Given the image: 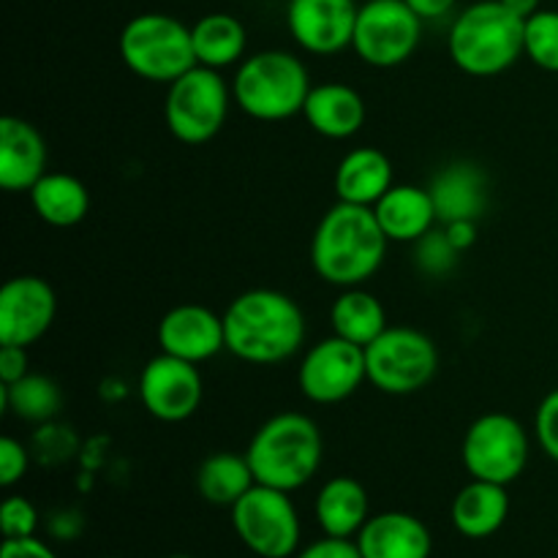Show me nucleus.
Instances as JSON below:
<instances>
[{"label": "nucleus", "mask_w": 558, "mask_h": 558, "mask_svg": "<svg viewBox=\"0 0 558 558\" xmlns=\"http://www.w3.org/2000/svg\"><path fill=\"white\" fill-rule=\"evenodd\" d=\"M526 58L537 69L558 74V11L539 9L526 20Z\"/></svg>", "instance_id": "obj_30"}, {"label": "nucleus", "mask_w": 558, "mask_h": 558, "mask_svg": "<svg viewBox=\"0 0 558 558\" xmlns=\"http://www.w3.org/2000/svg\"><path fill=\"white\" fill-rule=\"evenodd\" d=\"M534 439L545 456L558 463V387L539 401L534 414Z\"/></svg>", "instance_id": "obj_33"}, {"label": "nucleus", "mask_w": 558, "mask_h": 558, "mask_svg": "<svg viewBox=\"0 0 558 558\" xmlns=\"http://www.w3.org/2000/svg\"><path fill=\"white\" fill-rule=\"evenodd\" d=\"M191 41H194L196 63L207 69H229L245 60V47H248V33L245 25L232 14H205L191 25Z\"/></svg>", "instance_id": "obj_26"}, {"label": "nucleus", "mask_w": 558, "mask_h": 558, "mask_svg": "<svg viewBox=\"0 0 558 558\" xmlns=\"http://www.w3.org/2000/svg\"><path fill=\"white\" fill-rule=\"evenodd\" d=\"M232 529L240 543L259 558H294L303 539L298 507L287 490L256 483L232 507Z\"/></svg>", "instance_id": "obj_10"}, {"label": "nucleus", "mask_w": 558, "mask_h": 558, "mask_svg": "<svg viewBox=\"0 0 558 558\" xmlns=\"http://www.w3.org/2000/svg\"><path fill=\"white\" fill-rule=\"evenodd\" d=\"M27 469H31V456H27L25 445L11 436L0 439V485L11 488L20 480H25Z\"/></svg>", "instance_id": "obj_34"}, {"label": "nucleus", "mask_w": 558, "mask_h": 558, "mask_svg": "<svg viewBox=\"0 0 558 558\" xmlns=\"http://www.w3.org/2000/svg\"><path fill=\"white\" fill-rule=\"evenodd\" d=\"M47 140L27 120L5 114L0 120V185L9 194L31 191L47 174Z\"/></svg>", "instance_id": "obj_17"}, {"label": "nucleus", "mask_w": 558, "mask_h": 558, "mask_svg": "<svg viewBox=\"0 0 558 558\" xmlns=\"http://www.w3.org/2000/svg\"><path fill=\"white\" fill-rule=\"evenodd\" d=\"M458 259H461V251L450 243L445 229H430L425 238H420L414 243V262H417V267L425 276H450L456 270Z\"/></svg>", "instance_id": "obj_31"}, {"label": "nucleus", "mask_w": 558, "mask_h": 558, "mask_svg": "<svg viewBox=\"0 0 558 558\" xmlns=\"http://www.w3.org/2000/svg\"><path fill=\"white\" fill-rule=\"evenodd\" d=\"M423 20L407 0H368L360 5L352 49L371 69L403 65L420 47Z\"/></svg>", "instance_id": "obj_11"}, {"label": "nucleus", "mask_w": 558, "mask_h": 558, "mask_svg": "<svg viewBox=\"0 0 558 558\" xmlns=\"http://www.w3.org/2000/svg\"><path fill=\"white\" fill-rule=\"evenodd\" d=\"M308 65L283 49H265L240 63L232 82L234 104H240L248 118L262 123H281V120L303 114L311 93Z\"/></svg>", "instance_id": "obj_5"}, {"label": "nucleus", "mask_w": 558, "mask_h": 558, "mask_svg": "<svg viewBox=\"0 0 558 558\" xmlns=\"http://www.w3.org/2000/svg\"><path fill=\"white\" fill-rule=\"evenodd\" d=\"M428 189L436 202L439 223L480 221L488 205V178L477 163H450L434 174Z\"/></svg>", "instance_id": "obj_21"}, {"label": "nucleus", "mask_w": 558, "mask_h": 558, "mask_svg": "<svg viewBox=\"0 0 558 558\" xmlns=\"http://www.w3.org/2000/svg\"><path fill=\"white\" fill-rule=\"evenodd\" d=\"M227 352L248 365H278L303 349L305 314L278 289H248L223 311Z\"/></svg>", "instance_id": "obj_1"}, {"label": "nucleus", "mask_w": 558, "mask_h": 558, "mask_svg": "<svg viewBox=\"0 0 558 558\" xmlns=\"http://www.w3.org/2000/svg\"><path fill=\"white\" fill-rule=\"evenodd\" d=\"M501 3H505L512 14L521 16V20H529V16H534L543 9V5H539L543 0H501Z\"/></svg>", "instance_id": "obj_40"}, {"label": "nucleus", "mask_w": 558, "mask_h": 558, "mask_svg": "<svg viewBox=\"0 0 558 558\" xmlns=\"http://www.w3.org/2000/svg\"><path fill=\"white\" fill-rule=\"evenodd\" d=\"M376 221L390 243H417L420 238L436 229L439 213L430 189L420 185H392L374 205Z\"/></svg>", "instance_id": "obj_19"}, {"label": "nucleus", "mask_w": 558, "mask_h": 558, "mask_svg": "<svg viewBox=\"0 0 558 558\" xmlns=\"http://www.w3.org/2000/svg\"><path fill=\"white\" fill-rule=\"evenodd\" d=\"M314 515L327 537L354 539L371 518V496L354 477H332L319 488Z\"/></svg>", "instance_id": "obj_24"}, {"label": "nucleus", "mask_w": 558, "mask_h": 558, "mask_svg": "<svg viewBox=\"0 0 558 558\" xmlns=\"http://www.w3.org/2000/svg\"><path fill=\"white\" fill-rule=\"evenodd\" d=\"M396 185L390 156L379 147H354L336 169L338 202L374 207Z\"/></svg>", "instance_id": "obj_22"}, {"label": "nucleus", "mask_w": 558, "mask_h": 558, "mask_svg": "<svg viewBox=\"0 0 558 558\" xmlns=\"http://www.w3.org/2000/svg\"><path fill=\"white\" fill-rule=\"evenodd\" d=\"M245 458L254 469L256 483L294 494L319 472L325 439L308 414L281 412L256 428Z\"/></svg>", "instance_id": "obj_3"}, {"label": "nucleus", "mask_w": 558, "mask_h": 558, "mask_svg": "<svg viewBox=\"0 0 558 558\" xmlns=\"http://www.w3.org/2000/svg\"><path fill=\"white\" fill-rule=\"evenodd\" d=\"M441 229L447 232L450 243L456 245L458 251H466L477 243V221H452V223H441Z\"/></svg>", "instance_id": "obj_38"}, {"label": "nucleus", "mask_w": 558, "mask_h": 558, "mask_svg": "<svg viewBox=\"0 0 558 558\" xmlns=\"http://www.w3.org/2000/svg\"><path fill=\"white\" fill-rule=\"evenodd\" d=\"M365 368L371 387L385 396H414L434 381L439 371V349L423 330L387 327L371 347H365Z\"/></svg>", "instance_id": "obj_8"}, {"label": "nucleus", "mask_w": 558, "mask_h": 558, "mask_svg": "<svg viewBox=\"0 0 558 558\" xmlns=\"http://www.w3.org/2000/svg\"><path fill=\"white\" fill-rule=\"evenodd\" d=\"M256 485L248 458L238 452H213L196 469V490L213 507L232 510Z\"/></svg>", "instance_id": "obj_28"}, {"label": "nucleus", "mask_w": 558, "mask_h": 558, "mask_svg": "<svg viewBox=\"0 0 558 558\" xmlns=\"http://www.w3.org/2000/svg\"><path fill=\"white\" fill-rule=\"evenodd\" d=\"M368 381V368H365V349L347 338H322L319 343L308 349L300 360L298 387L311 403L319 407H332Z\"/></svg>", "instance_id": "obj_12"}, {"label": "nucleus", "mask_w": 558, "mask_h": 558, "mask_svg": "<svg viewBox=\"0 0 558 558\" xmlns=\"http://www.w3.org/2000/svg\"><path fill=\"white\" fill-rule=\"evenodd\" d=\"M167 558H194V556H183V554H178V556H167Z\"/></svg>", "instance_id": "obj_41"}, {"label": "nucleus", "mask_w": 558, "mask_h": 558, "mask_svg": "<svg viewBox=\"0 0 558 558\" xmlns=\"http://www.w3.org/2000/svg\"><path fill=\"white\" fill-rule=\"evenodd\" d=\"M158 347L172 357L189 360L202 365L227 349V332H223V314L207 305L183 303L169 308L158 322Z\"/></svg>", "instance_id": "obj_16"}, {"label": "nucleus", "mask_w": 558, "mask_h": 558, "mask_svg": "<svg viewBox=\"0 0 558 558\" xmlns=\"http://www.w3.org/2000/svg\"><path fill=\"white\" fill-rule=\"evenodd\" d=\"M0 558H58V554L38 537H20L3 539Z\"/></svg>", "instance_id": "obj_37"}, {"label": "nucleus", "mask_w": 558, "mask_h": 558, "mask_svg": "<svg viewBox=\"0 0 558 558\" xmlns=\"http://www.w3.org/2000/svg\"><path fill=\"white\" fill-rule=\"evenodd\" d=\"M205 398L199 365L161 352L145 363L140 374V401L158 423H185Z\"/></svg>", "instance_id": "obj_13"}, {"label": "nucleus", "mask_w": 558, "mask_h": 558, "mask_svg": "<svg viewBox=\"0 0 558 558\" xmlns=\"http://www.w3.org/2000/svg\"><path fill=\"white\" fill-rule=\"evenodd\" d=\"M31 207L44 223L69 229L85 221L90 210V191L80 178L65 172H47L31 191Z\"/></svg>", "instance_id": "obj_25"}, {"label": "nucleus", "mask_w": 558, "mask_h": 558, "mask_svg": "<svg viewBox=\"0 0 558 558\" xmlns=\"http://www.w3.org/2000/svg\"><path fill=\"white\" fill-rule=\"evenodd\" d=\"M354 539L363 558H430L434 554L430 529L417 515L401 510L371 515Z\"/></svg>", "instance_id": "obj_18"}, {"label": "nucleus", "mask_w": 558, "mask_h": 558, "mask_svg": "<svg viewBox=\"0 0 558 558\" xmlns=\"http://www.w3.org/2000/svg\"><path fill=\"white\" fill-rule=\"evenodd\" d=\"M118 49L125 69L147 82L172 85L178 76L199 65L191 27L169 14H140L125 22Z\"/></svg>", "instance_id": "obj_6"}, {"label": "nucleus", "mask_w": 558, "mask_h": 558, "mask_svg": "<svg viewBox=\"0 0 558 558\" xmlns=\"http://www.w3.org/2000/svg\"><path fill=\"white\" fill-rule=\"evenodd\" d=\"M387 245L374 207L336 202L314 229L311 267L330 287H363L379 272Z\"/></svg>", "instance_id": "obj_2"}, {"label": "nucleus", "mask_w": 558, "mask_h": 558, "mask_svg": "<svg viewBox=\"0 0 558 558\" xmlns=\"http://www.w3.org/2000/svg\"><path fill=\"white\" fill-rule=\"evenodd\" d=\"M450 60L469 76H499L526 54V20L501 0H480L456 16L447 36Z\"/></svg>", "instance_id": "obj_4"}, {"label": "nucleus", "mask_w": 558, "mask_h": 558, "mask_svg": "<svg viewBox=\"0 0 558 558\" xmlns=\"http://www.w3.org/2000/svg\"><path fill=\"white\" fill-rule=\"evenodd\" d=\"M332 336L347 338L357 347H371L387 330V311L376 294L363 287L341 289L330 308Z\"/></svg>", "instance_id": "obj_27"}, {"label": "nucleus", "mask_w": 558, "mask_h": 558, "mask_svg": "<svg viewBox=\"0 0 558 558\" xmlns=\"http://www.w3.org/2000/svg\"><path fill=\"white\" fill-rule=\"evenodd\" d=\"M232 101V85H227L221 71L194 65L167 87L163 123L183 145H205L221 134Z\"/></svg>", "instance_id": "obj_7"}, {"label": "nucleus", "mask_w": 558, "mask_h": 558, "mask_svg": "<svg viewBox=\"0 0 558 558\" xmlns=\"http://www.w3.org/2000/svg\"><path fill=\"white\" fill-rule=\"evenodd\" d=\"M58 298L41 276H14L0 289V343L33 347L54 325Z\"/></svg>", "instance_id": "obj_14"}, {"label": "nucleus", "mask_w": 558, "mask_h": 558, "mask_svg": "<svg viewBox=\"0 0 558 558\" xmlns=\"http://www.w3.org/2000/svg\"><path fill=\"white\" fill-rule=\"evenodd\" d=\"M357 11L354 0H289V36L308 54H338L352 47Z\"/></svg>", "instance_id": "obj_15"}, {"label": "nucleus", "mask_w": 558, "mask_h": 558, "mask_svg": "<svg viewBox=\"0 0 558 558\" xmlns=\"http://www.w3.org/2000/svg\"><path fill=\"white\" fill-rule=\"evenodd\" d=\"M510 518V494L507 485L472 480L458 490L450 507V521L458 534L469 539H488Z\"/></svg>", "instance_id": "obj_23"}, {"label": "nucleus", "mask_w": 558, "mask_h": 558, "mask_svg": "<svg viewBox=\"0 0 558 558\" xmlns=\"http://www.w3.org/2000/svg\"><path fill=\"white\" fill-rule=\"evenodd\" d=\"M407 3L420 20L428 22V20H441V16L450 14V11L456 9L458 0H407Z\"/></svg>", "instance_id": "obj_39"}, {"label": "nucleus", "mask_w": 558, "mask_h": 558, "mask_svg": "<svg viewBox=\"0 0 558 558\" xmlns=\"http://www.w3.org/2000/svg\"><path fill=\"white\" fill-rule=\"evenodd\" d=\"M294 558H363L357 548V539H343V537H322L316 543L305 545L298 550Z\"/></svg>", "instance_id": "obj_35"}, {"label": "nucleus", "mask_w": 558, "mask_h": 558, "mask_svg": "<svg viewBox=\"0 0 558 558\" xmlns=\"http://www.w3.org/2000/svg\"><path fill=\"white\" fill-rule=\"evenodd\" d=\"M303 118L311 125V131H316L325 140L341 142L360 134L365 118H368V109H365L363 96L354 87L343 85V82H325V85L311 87Z\"/></svg>", "instance_id": "obj_20"}, {"label": "nucleus", "mask_w": 558, "mask_h": 558, "mask_svg": "<svg viewBox=\"0 0 558 558\" xmlns=\"http://www.w3.org/2000/svg\"><path fill=\"white\" fill-rule=\"evenodd\" d=\"M36 529L38 510L33 507L31 499H25V496H9L0 505V532H3V539L36 537Z\"/></svg>", "instance_id": "obj_32"}, {"label": "nucleus", "mask_w": 558, "mask_h": 558, "mask_svg": "<svg viewBox=\"0 0 558 558\" xmlns=\"http://www.w3.org/2000/svg\"><path fill=\"white\" fill-rule=\"evenodd\" d=\"M0 401L5 412L27 423H47L63 409V392L49 376L27 374L14 385H0Z\"/></svg>", "instance_id": "obj_29"}, {"label": "nucleus", "mask_w": 558, "mask_h": 558, "mask_svg": "<svg viewBox=\"0 0 558 558\" xmlns=\"http://www.w3.org/2000/svg\"><path fill=\"white\" fill-rule=\"evenodd\" d=\"M27 374H31L27 349L0 343V385H14V381L25 379Z\"/></svg>", "instance_id": "obj_36"}, {"label": "nucleus", "mask_w": 558, "mask_h": 558, "mask_svg": "<svg viewBox=\"0 0 558 558\" xmlns=\"http://www.w3.org/2000/svg\"><path fill=\"white\" fill-rule=\"evenodd\" d=\"M461 458L472 480L510 485L526 472L529 458H532V439L518 417L488 412L469 425Z\"/></svg>", "instance_id": "obj_9"}]
</instances>
